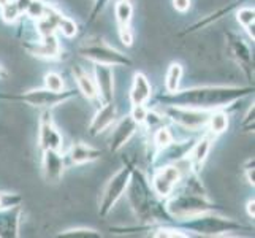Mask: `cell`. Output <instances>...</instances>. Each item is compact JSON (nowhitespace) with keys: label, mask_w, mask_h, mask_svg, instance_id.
<instances>
[{"label":"cell","mask_w":255,"mask_h":238,"mask_svg":"<svg viewBox=\"0 0 255 238\" xmlns=\"http://www.w3.org/2000/svg\"><path fill=\"white\" fill-rule=\"evenodd\" d=\"M254 94V84L249 86H197L190 89L166 92L157 97L163 107H186L213 111L225 108L244 97Z\"/></svg>","instance_id":"obj_1"},{"label":"cell","mask_w":255,"mask_h":238,"mask_svg":"<svg viewBox=\"0 0 255 238\" xmlns=\"http://www.w3.org/2000/svg\"><path fill=\"white\" fill-rule=\"evenodd\" d=\"M126 192L128 196L131 211H133L138 221L143 224V227H151V224L157 223L173 221V218L165 208L163 200H160L154 194L146 173L135 165L133 170H131V178Z\"/></svg>","instance_id":"obj_2"},{"label":"cell","mask_w":255,"mask_h":238,"mask_svg":"<svg viewBox=\"0 0 255 238\" xmlns=\"http://www.w3.org/2000/svg\"><path fill=\"white\" fill-rule=\"evenodd\" d=\"M182 229L197 235H201V237H219V235H225L230 232H240V231L251 232L252 231L251 227L235 221V219L225 218L222 215L216 213V210L198 215L190 219H184Z\"/></svg>","instance_id":"obj_3"},{"label":"cell","mask_w":255,"mask_h":238,"mask_svg":"<svg viewBox=\"0 0 255 238\" xmlns=\"http://www.w3.org/2000/svg\"><path fill=\"white\" fill-rule=\"evenodd\" d=\"M163 202L168 215L173 218V221H184V219H190L216 210L214 204L208 199V196H201V194L189 192L184 189L176 194L173 192Z\"/></svg>","instance_id":"obj_4"},{"label":"cell","mask_w":255,"mask_h":238,"mask_svg":"<svg viewBox=\"0 0 255 238\" xmlns=\"http://www.w3.org/2000/svg\"><path fill=\"white\" fill-rule=\"evenodd\" d=\"M78 54L87 60H91L94 64H102L110 67H131V64H133L127 54L108 45L100 37H92L84 40L78 46Z\"/></svg>","instance_id":"obj_5"},{"label":"cell","mask_w":255,"mask_h":238,"mask_svg":"<svg viewBox=\"0 0 255 238\" xmlns=\"http://www.w3.org/2000/svg\"><path fill=\"white\" fill-rule=\"evenodd\" d=\"M78 91H49V89H32L27 92H21V94H0V100H8V102H19L30 105L33 108H40V110H52L59 107V105L65 103L67 100L76 97Z\"/></svg>","instance_id":"obj_6"},{"label":"cell","mask_w":255,"mask_h":238,"mask_svg":"<svg viewBox=\"0 0 255 238\" xmlns=\"http://www.w3.org/2000/svg\"><path fill=\"white\" fill-rule=\"evenodd\" d=\"M131 170H133V164L128 159H124V165L111 176L107 186L103 188L99 202V215L102 218H107L111 213V210L116 207L118 202L122 199V196L126 194L131 178Z\"/></svg>","instance_id":"obj_7"},{"label":"cell","mask_w":255,"mask_h":238,"mask_svg":"<svg viewBox=\"0 0 255 238\" xmlns=\"http://www.w3.org/2000/svg\"><path fill=\"white\" fill-rule=\"evenodd\" d=\"M162 113L165 114L166 119H170L171 122L184 127L186 130L200 132L201 129H206L211 111L186 107H163Z\"/></svg>","instance_id":"obj_8"},{"label":"cell","mask_w":255,"mask_h":238,"mask_svg":"<svg viewBox=\"0 0 255 238\" xmlns=\"http://www.w3.org/2000/svg\"><path fill=\"white\" fill-rule=\"evenodd\" d=\"M182 180V172L176 164H163L154 169V175L151 178V188L154 194L160 200L168 199L174 192L176 186Z\"/></svg>","instance_id":"obj_9"},{"label":"cell","mask_w":255,"mask_h":238,"mask_svg":"<svg viewBox=\"0 0 255 238\" xmlns=\"http://www.w3.org/2000/svg\"><path fill=\"white\" fill-rule=\"evenodd\" d=\"M227 40V52L230 59H233L236 64L241 67V70L246 73L249 83H254V57L249 46L246 45V41L233 32L225 33Z\"/></svg>","instance_id":"obj_10"},{"label":"cell","mask_w":255,"mask_h":238,"mask_svg":"<svg viewBox=\"0 0 255 238\" xmlns=\"http://www.w3.org/2000/svg\"><path fill=\"white\" fill-rule=\"evenodd\" d=\"M64 145V137L56 127L54 121L51 116V110H43L40 122H38V146L41 151L46 149H54L60 151V148Z\"/></svg>","instance_id":"obj_11"},{"label":"cell","mask_w":255,"mask_h":238,"mask_svg":"<svg viewBox=\"0 0 255 238\" xmlns=\"http://www.w3.org/2000/svg\"><path fill=\"white\" fill-rule=\"evenodd\" d=\"M214 140H216V135H213L209 130H206L198 140L193 142L190 151L187 153L186 159H184V161H187L190 172L200 173L201 167L205 165L206 159H208V156L211 153V148H213Z\"/></svg>","instance_id":"obj_12"},{"label":"cell","mask_w":255,"mask_h":238,"mask_svg":"<svg viewBox=\"0 0 255 238\" xmlns=\"http://www.w3.org/2000/svg\"><path fill=\"white\" fill-rule=\"evenodd\" d=\"M22 46L27 49L32 56L40 59H59L62 54V48H60V41L56 33L45 35L40 37L38 41H22Z\"/></svg>","instance_id":"obj_13"},{"label":"cell","mask_w":255,"mask_h":238,"mask_svg":"<svg viewBox=\"0 0 255 238\" xmlns=\"http://www.w3.org/2000/svg\"><path fill=\"white\" fill-rule=\"evenodd\" d=\"M64 172H65V157L62 156V153L54 151V149L43 151L41 173L48 184H57L62 180Z\"/></svg>","instance_id":"obj_14"},{"label":"cell","mask_w":255,"mask_h":238,"mask_svg":"<svg viewBox=\"0 0 255 238\" xmlns=\"http://www.w3.org/2000/svg\"><path fill=\"white\" fill-rule=\"evenodd\" d=\"M138 124L133 121V118L130 116H124L122 118L116 126H114L113 129V134L110 137V151L113 154L119 153L122 148H124L128 142L130 138L133 137L136 134L138 130Z\"/></svg>","instance_id":"obj_15"},{"label":"cell","mask_w":255,"mask_h":238,"mask_svg":"<svg viewBox=\"0 0 255 238\" xmlns=\"http://www.w3.org/2000/svg\"><path fill=\"white\" fill-rule=\"evenodd\" d=\"M94 79L102 103L113 102L114 99V72L113 67L94 64Z\"/></svg>","instance_id":"obj_16"},{"label":"cell","mask_w":255,"mask_h":238,"mask_svg":"<svg viewBox=\"0 0 255 238\" xmlns=\"http://www.w3.org/2000/svg\"><path fill=\"white\" fill-rule=\"evenodd\" d=\"M116 121H118V107H116V103H114V100L102 103L100 110L94 114V118L89 124V134L92 137L100 135L105 130H108Z\"/></svg>","instance_id":"obj_17"},{"label":"cell","mask_w":255,"mask_h":238,"mask_svg":"<svg viewBox=\"0 0 255 238\" xmlns=\"http://www.w3.org/2000/svg\"><path fill=\"white\" fill-rule=\"evenodd\" d=\"M21 216H22V207L21 205L0 210V237L2 238L19 237Z\"/></svg>","instance_id":"obj_18"},{"label":"cell","mask_w":255,"mask_h":238,"mask_svg":"<svg viewBox=\"0 0 255 238\" xmlns=\"http://www.w3.org/2000/svg\"><path fill=\"white\" fill-rule=\"evenodd\" d=\"M152 95V86L144 73L136 72L133 75V81L130 87V103L131 105H146L151 100Z\"/></svg>","instance_id":"obj_19"},{"label":"cell","mask_w":255,"mask_h":238,"mask_svg":"<svg viewBox=\"0 0 255 238\" xmlns=\"http://www.w3.org/2000/svg\"><path fill=\"white\" fill-rule=\"evenodd\" d=\"M102 151L100 149H97L91 145L87 143H83V142H78V143H73L72 148H70L68 151V159H70V164L73 165H84V164H91V162H95L99 161L102 157Z\"/></svg>","instance_id":"obj_20"},{"label":"cell","mask_w":255,"mask_h":238,"mask_svg":"<svg viewBox=\"0 0 255 238\" xmlns=\"http://www.w3.org/2000/svg\"><path fill=\"white\" fill-rule=\"evenodd\" d=\"M72 73L75 78V83L78 87V92L81 95H84L87 100H99V91H97V84L94 76H91L86 70L80 65H75L72 68Z\"/></svg>","instance_id":"obj_21"},{"label":"cell","mask_w":255,"mask_h":238,"mask_svg":"<svg viewBox=\"0 0 255 238\" xmlns=\"http://www.w3.org/2000/svg\"><path fill=\"white\" fill-rule=\"evenodd\" d=\"M228 124H230L228 113H225L224 108H217V110H213V111L209 113L206 130H209L213 135L219 137V135H222L224 132H227Z\"/></svg>","instance_id":"obj_22"},{"label":"cell","mask_w":255,"mask_h":238,"mask_svg":"<svg viewBox=\"0 0 255 238\" xmlns=\"http://www.w3.org/2000/svg\"><path fill=\"white\" fill-rule=\"evenodd\" d=\"M114 16H116L118 27H127L133 16V3L131 0H118L114 5Z\"/></svg>","instance_id":"obj_23"},{"label":"cell","mask_w":255,"mask_h":238,"mask_svg":"<svg viewBox=\"0 0 255 238\" xmlns=\"http://www.w3.org/2000/svg\"><path fill=\"white\" fill-rule=\"evenodd\" d=\"M184 68L179 62H171L168 70H166V76H165V89L166 92H176L181 86V79H182Z\"/></svg>","instance_id":"obj_24"},{"label":"cell","mask_w":255,"mask_h":238,"mask_svg":"<svg viewBox=\"0 0 255 238\" xmlns=\"http://www.w3.org/2000/svg\"><path fill=\"white\" fill-rule=\"evenodd\" d=\"M174 142V135L170 127L166 126H159L154 129V134H152V143L155 146V154L165 149L166 146H170Z\"/></svg>","instance_id":"obj_25"},{"label":"cell","mask_w":255,"mask_h":238,"mask_svg":"<svg viewBox=\"0 0 255 238\" xmlns=\"http://www.w3.org/2000/svg\"><path fill=\"white\" fill-rule=\"evenodd\" d=\"M243 2H246V0H240V2H235V3H232V5H228L227 8H222V10H219L217 13L209 14L208 17H205V19L197 21L193 25H190V27H189L186 32H184V33H192V32H195V30H200L201 27H205V25H209L213 21L216 22V21H219V19H222V17H224L225 14H228L232 10H235L236 5H238V3H243Z\"/></svg>","instance_id":"obj_26"},{"label":"cell","mask_w":255,"mask_h":238,"mask_svg":"<svg viewBox=\"0 0 255 238\" xmlns=\"http://www.w3.org/2000/svg\"><path fill=\"white\" fill-rule=\"evenodd\" d=\"M186 231L181 227H171V226H160L155 227L152 231V237L155 238H184V237H190V234H184Z\"/></svg>","instance_id":"obj_27"},{"label":"cell","mask_w":255,"mask_h":238,"mask_svg":"<svg viewBox=\"0 0 255 238\" xmlns=\"http://www.w3.org/2000/svg\"><path fill=\"white\" fill-rule=\"evenodd\" d=\"M0 16H2V19L6 24H14L17 19H19L21 11H19V8H17L14 0H10V2L5 3L3 6H0Z\"/></svg>","instance_id":"obj_28"},{"label":"cell","mask_w":255,"mask_h":238,"mask_svg":"<svg viewBox=\"0 0 255 238\" xmlns=\"http://www.w3.org/2000/svg\"><path fill=\"white\" fill-rule=\"evenodd\" d=\"M46 10H48L46 2H43V0H30L27 10H25V16L30 17L32 21H38L46 14Z\"/></svg>","instance_id":"obj_29"},{"label":"cell","mask_w":255,"mask_h":238,"mask_svg":"<svg viewBox=\"0 0 255 238\" xmlns=\"http://www.w3.org/2000/svg\"><path fill=\"white\" fill-rule=\"evenodd\" d=\"M57 30L62 33L65 38H75L78 35V24L72 19V17L62 14V17H60V21H59V25H57Z\"/></svg>","instance_id":"obj_30"},{"label":"cell","mask_w":255,"mask_h":238,"mask_svg":"<svg viewBox=\"0 0 255 238\" xmlns=\"http://www.w3.org/2000/svg\"><path fill=\"white\" fill-rule=\"evenodd\" d=\"M64 78L60 73L57 72H48L45 75V87L49 91H54V92H59V91H64Z\"/></svg>","instance_id":"obj_31"},{"label":"cell","mask_w":255,"mask_h":238,"mask_svg":"<svg viewBox=\"0 0 255 238\" xmlns=\"http://www.w3.org/2000/svg\"><path fill=\"white\" fill-rule=\"evenodd\" d=\"M59 235L60 237H95V238L102 237L99 231H95V229H91V227H72V229H67V231H62Z\"/></svg>","instance_id":"obj_32"},{"label":"cell","mask_w":255,"mask_h":238,"mask_svg":"<svg viewBox=\"0 0 255 238\" xmlns=\"http://www.w3.org/2000/svg\"><path fill=\"white\" fill-rule=\"evenodd\" d=\"M236 21H238L243 25V29L252 25L255 22V10H254V6L252 8L251 6L240 8V10L236 11Z\"/></svg>","instance_id":"obj_33"},{"label":"cell","mask_w":255,"mask_h":238,"mask_svg":"<svg viewBox=\"0 0 255 238\" xmlns=\"http://www.w3.org/2000/svg\"><path fill=\"white\" fill-rule=\"evenodd\" d=\"M22 204V197L16 192H3L0 191V210L11 208Z\"/></svg>","instance_id":"obj_34"},{"label":"cell","mask_w":255,"mask_h":238,"mask_svg":"<svg viewBox=\"0 0 255 238\" xmlns=\"http://www.w3.org/2000/svg\"><path fill=\"white\" fill-rule=\"evenodd\" d=\"M146 113H147V108L144 107V105H131L130 116L133 118V121L136 122L138 126H143L144 118H146Z\"/></svg>","instance_id":"obj_35"},{"label":"cell","mask_w":255,"mask_h":238,"mask_svg":"<svg viewBox=\"0 0 255 238\" xmlns=\"http://www.w3.org/2000/svg\"><path fill=\"white\" fill-rule=\"evenodd\" d=\"M110 3V0H94V8L91 11V17H89V22H94L97 17L100 16V13L107 8V5Z\"/></svg>","instance_id":"obj_36"},{"label":"cell","mask_w":255,"mask_h":238,"mask_svg":"<svg viewBox=\"0 0 255 238\" xmlns=\"http://www.w3.org/2000/svg\"><path fill=\"white\" fill-rule=\"evenodd\" d=\"M244 175H246V180L254 188L255 186V178H254V173H255V169H254V157H249L248 161L244 164Z\"/></svg>","instance_id":"obj_37"},{"label":"cell","mask_w":255,"mask_h":238,"mask_svg":"<svg viewBox=\"0 0 255 238\" xmlns=\"http://www.w3.org/2000/svg\"><path fill=\"white\" fill-rule=\"evenodd\" d=\"M119 38L126 46L133 45V32H131L130 25H127V27H119Z\"/></svg>","instance_id":"obj_38"},{"label":"cell","mask_w":255,"mask_h":238,"mask_svg":"<svg viewBox=\"0 0 255 238\" xmlns=\"http://www.w3.org/2000/svg\"><path fill=\"white\" fill-rule=\"evenodd\" d=\"M173 6H174V10H176V11L186 13V11L190 10L192 0H173Z\"/></svg>","instance_id":"obj_39"},{"label":"cell","mask_w":255,"mask_h":238,"mask_svg":"<svg viewBox=\"0 0 255 238\" xmlns=\"http://www.w3.org/2000/svg\"><path fill=\"white\" fill-rule=\"evenodd\" d=\"M243 129H244V130H251V129H254V103H252V107H249L248 114L244 116Z\"/></svg>","instance_id":"obj_40"},{"label":"cell","mask_w":255,"mask_h":238,"mask_svg":"<svg viewBox=\"0 0 255 238\" xmlns=\"http://www.w3.org/2000/svg\"><path fill=\"white\" fill-rule=\"evenodd\" d=\"M246 211H248V216H249L251 219L255 218V200H254V199H251V200L248 202V205H246Z\"/></svg>","instance_id":"obj_41"},{"label":"cell","mask_w":255,"mask_h":238,"mask_svg":"<svg viewBox=\"0 0 255 238\" xmlns=\"http://www.w3.org/2000/svg\"><path fill=\"white\" fill-rule=\"evenodd\" d=\"M14 2H16L17 8H19L21 14H25V10H27V6H29V3H30V0H14Z\"/></svg>","instance_id":"obj_42"},{"label":"cell","mask_w":255,"mask_h":238,"mask_svg":"<svg viewBox=\"0 0 255 238\" xmlns=\"http://www.w3.org/2000/svg\"><path fill=\"white\" fill-rule=\"evenodd\" d=\"M8 2H10V0H0V6H3V5L8 3Z\"/></svg>","instance_id":"obj_43"},{"label":"cell","mask_w":255,"mask_h":238,"mask_svg":"<svg viewBox=\"0 0 255 238\" xmlns=\"http://www.w3.org/2000/svg\"><path fill=\"white\" fill-rule=\"evenodd\" d=\"M3 73H2V67H0V76H2Z\"/></svg>","instance_id":"obj_44"}]
</instances>
